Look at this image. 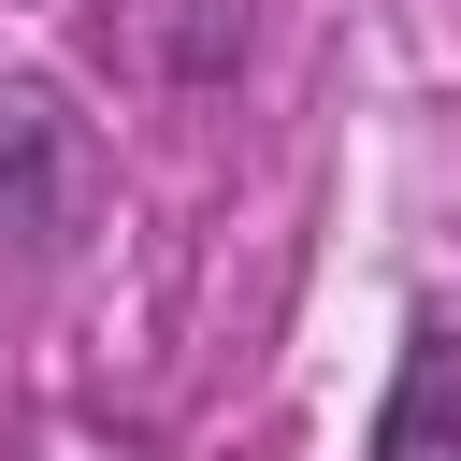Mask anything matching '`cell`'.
<instances>
[{
	"mask_svg": "<svg viewBox=\"0 0 461 461\" xmlns=\"http://www.w3.org/2000/svg\"><path fill=\"white\" fill-rule=\"evenodd\" d=\"M86 216V144L43 86H0V274H43Z\"/></svg>",
	"mask_w": 461,
	"mask_h": 461,
	"instance_id": "obj_1",
	"label": "cell"
},
{
	"mask_svg": "<svg viewBox=\"0 0 461 461\" xmlns=\"http://www.w3.org/2000/svg\"><path fill=\"white\" fill-rule=\"evenodd\" d=\"M360 461H461V331L418 317L403 360H389V403H375V447Z\"/></svg>",
	"mask_w": 461,
	"mask_h": 461,
	"instance_id": "obj_2",
	"label": "cell"
}]
</instances>
